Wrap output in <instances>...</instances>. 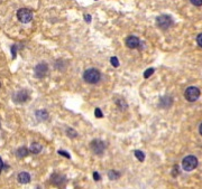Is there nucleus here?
Wrapping results in <instances>:
<instances>
[{
	"label": "nucleus",
	"mask_w": 202,
	"mask_h": 189,
	"mask_svg": "<svg viewBox=\"0 0 202 189\" xmlns=\"http://www.w3.org/2000/svg\"><path fill=\"white\" fill-rule=\"evenodd\" d=\"M47 72H49V66H47L46 63H40V64H38L37 66L35 67V69H34L35 76L37 78H43L44 76L47 74Z\"/></svg>",
	"instance_id": "nucleus-6"
},
{
	"label": "nucleus",
	"mask_w": 202,
	"mask_h": 189,
	"mask_svg": "<svg viewBox=\"0 0 202 189\" xmlns=\"http://www.w3.org/2000/svg\"><path fill=\"white\" fill-rule=\"evenodd\" d=\"M156 24L162 29H167L173 25V19L168 15H162L156 18Z\"/></svg>",
	"instance_id": "nucleus-3"
},
{
	"label": "nucleus",
	"mask_w": 202,
	"mask_h": 189,
	"mask_svg": "<svg viewBox=\"0 0 202 189\" xmlns=\"http://www.w3.org/2000/svg\"><path fill=\"white\" fill-rule=\"evenodd\" d=\"M18 181L20 184H28L30 181V176L28 172H20L18 175Z\"/></svg>",
	"instance_id": "nucleus-10"
},
{
	"label": "nucleus",
	"mask_w": 202,
	"mask_h": 189,
	"mask_svg": "<svg viewBox=\"0 0 202 189\" xmlns=\"http://www.w3.org/2000/svg\"><path fill=\"white\" fill-rule=\"evenodd\" d=\"M62 179H64L62 176H60V175H53V177H52V181H53L55 185H60V182H61V180Z\"/></svg>",
	"instance_id": "nucleus-16"
},
{
	"label": "nucleus",
	"mask_w": 202,
	"mask_h": 189,
	"mask_svg": "<svg viewBox=\"0 0 202 189\" xmlns=\"http://www.w3.org/2000/svg\"><path fill=\"white\" fill-rule=\"evenodd\" d=\"M153 73H154V68H148L147 71H146V72L144 73V77H145V78H148L152 74H153Z\"/></svg>",
	"instance_id": "nucleus-20"
},
{
	"label": "nucleus",
	"mask_w": 202,
	"mask_h": 189,
	"mask_svg": "<svg viewBox=\"0 0 202 189\" xmlns=\"http://www.w3.org/2000/svg\"><path fill=\"white\" fill-rule=\"evenodd\" d=\"M83 78L86 83L89 84H96L101 78V74L97 68H89L86 69L83 74Z\"/></svg>",
	"instance_id": "nucleus-1"
},
{
	"label": "nucleus",
	"mask_w": 202,
	"mask_h": 189,
	"mask_svg": "<svg viewBox=\"0 0 202 189\" xmlns=\"http://www.w3.org/2000/svg\"><path fill=\"white\" fill-rule=\"evenodd\" d=\"M17 156H18L19 158H24L26 157L27 155H28V149L27 148H25V147H22V148H19L18 150H17Z\"/></svg>",
	"instance_id": "nucleus-12"
},
{
	"label": "nucleus",
	"mask_w": 202,
	"mask_h": 189,
	"mask_svg": "<svg viewBox=\"0 0 202 189\" xmlns=\"http://www.w3.org/2000/svg\"><path fill=\"white\" fill-rule=\"evenodd\" d=\"M84 18H85V22H91V16H90V15H84Z\"/></svg>",
	"instance_id": "nucleus-26"
},
{
	"label": "nucleus",
	"mask_w": 202,
	"mask_h": 189,
	"mask_svg": "<svg viewBox=\"0 0 202 189\" xmlns=\"http://www.w3.org/2000/svg\"><path fill=\"white\" fill-rule=\"evenodd\" d=\"M3 168V160H1V158H0V173H1Z\"/></svg>",
	"instance_id": "nucleus-28"
},
{
	"label": "nucleus",
	"mask_w": 202,
	"mask_h": 189,
	"mask_svg": "<svg viewBox=\"0 0 202 189\" xmlns=\"http://www.w3.org/2000/svg\"><path fill=\"white\" fill-rule=\"evenodd\" d=\"M0 87H1V83H0Z\"/></svg>",
	"instance_id": "nucleus-30"
},
{
	"label": "nucleus",
	"mask_w": 202,
	"mask_h": 189,
	"mask_svg": "<svg viewBox=\"0 0 202 189\" xmlns=\"http://www.w3.org/2000/svg\"><path fill=\"white\" fill-rule=\"evenodd\" d=\"M108 176H109V178L111 179V180H113V179H118L119 177H120V173L118 172V171H109V173H108Z\"/></svg>",
	"instance_id": "nucleus-15"
},
{
	"label": "nucleus",
	"mask_w": 202,
	"mask_h": 189,
	"mask_svg": "<svg viewBox=\"0 0 202 189\" xmlns=\"http://www.w3.org/2000/svg\"><path fill=\"white\" fill-rule=\"evenodd\" d=\"M91 149L96 155H102L106 149V146L101 140H93L91 142Z\"/></svg>",
	"instance_id": "nucleus-7"
},
{
	"label": "nucleus",
	"mask_w": 202,
	"mask_h": 189,
	"mask_svg": "<svg viewBox=\"0 0 202 189\" xmlns=\"http://www.w3.org/2000/svg\"><path fill=\"white\" fill-rule=\"evenodd\" d=\"M191 1V3L192 5H194V6H202V0H190Z\"/></svg>",
	"instance_id": "nucleus-21"
},
{
	"label": "nucleus",
	"mask_w": 202,
	"mask_h": 189,
	"mask_svg": "<svg viewBox=\"0 0 202 189\" xmlns=\"http://www.w3.org/2000/svg\"><path fill=\"white\" fill-rule=\"evenodd\" d=\"M171 104H172V100H171V97H168V96H164V97H162L161 99L162 107H170Z\"/></svg>",
	"instance_id": "nucleus-13"
},
{
	"label": "nucleus",
	"mask_w": 202,
	"mask_h": 189,
	"mask_svg": "<svg viewBox=\"0 0 202 189\" xmlns=\"http://www.w3.org/2000/svg\"><path fill=\"white\" fill-rule=\"evenodd\" d=\"M40 150H42V146H40L39 143H33L32 146H30V151L33 152V153H39Z\"/></svg>",
	"instance_id": "nucleus-14"
},
{
	"label": "nucleus",
	"mask_w": 202,
	"mask_h": 189,
	"mask_svg": "<svg viewBox=\"0 0 202 189\" xmlns=\"http://www.w3.org/2000/svg\"><path fill=\"white\" fill-rule=\"evenodd\" d=\"M140 42L136 36H129V37H127L126 39V45L128 46L129 48L134 49V48H137L139 46Z\"/></svg>",
	"instance_id": "nucleus-9"
},
{
	"label": "nucleus",
	"mask_w": 202,
	"mask_h": 189,
	"mask_svg": "<svg viewBox=\"0 0 202 189\" xmlns=\"http://www.w3.org/2000/svg\"><path fill=\"white\" fill-rule=\"evenodd\" d=\"M135 156H136V158H137L139 161H144V159H145V155H144L142 151H139V150H136V151H135Z\"/></svg>",
	"instance_id": "nucleus-17"
},
{
	"label": "nucleus",
	"mask_w": 202,
	"mask_h": 189,
	"mask_svg": "<svg viewBox=\"0 0 202 189\" xmlns=\"http://www.w3.org/2000/svg\"><path fill=\"white\" fill-rule=\"evenodd\" d=\"M93 178H94V180H100V175L98 172H94L93 173Z\"/></svg>",
	"instance_id": "nucleus-25"
},
{
	"label": "nucleus",
	"mask_w": 202,
	"mask_h": 189,
	"mask_svg": "<svg viewBox=\"0 0 202 189\" xmlns=\"http://www.w3.org/2000/svg\"><path fill=\"white\" fill-rule=\"evenodd\" d=\"M197 43H198V45H199L200 47H202V32H201V34L198 35V37H197Z\"/></svg>",
	"instance_id": "nucleus-22"
},
{
	"label": "nucleus",
	"mask_w": 202,
	"mask_h": 189,
	"mask_svg": "<svg viewBox=\"0 0 202 189\" xmlns=\"http://www.w3.org/2000/svg\"><path fill=\"white\" fill-rule=\"evenodd\" d=\"M199 131H200V134L202 136V123L200 124V128H199Z\"/></svg>",
	"instance_id": "nucleus-29"
},
{
	"label": "nucleus",
	"mask_w": 202,
	"mask_h": 189,
	"mask_svg": "<svg viewBox=\"0 0 202 189\" xmlns=\"http://www.w3.org/2000/svg\"><path fill=\"white\" fill-rule=\"evenodd\" d=\"M59 153H60V155L64 156V157H66V158H70V155H69V153H67V152H65V151H62V150H60V151H59Z\"/></svg>",
	"instance_id": "nucleus-24"
},
{
	"label": "nucleus",
	"mask_w": 202,
	"mask_h": 189,
	"mask_svg": "<svg viewBox=\"0 0 202 189\" xmlns=\"http://www.w3.org/2000/svg\"><path fill=\"white\" fill-rule=\"evenodd\" d=\"M28 100V92L27 91H19L15 94V97H13V101L17 102V103H24Z\"/></svg>",
	"instance_id": "nucleus-8"
},
{
	"label": "nucleus",
	"mask_w": 202,
	"mask_h": 189,
	"mask_svg": "<svg viewBox=\"0 0 202 189\" xmlns=\"http://www.w3.org/2000/svg\"><path fill=\"white\" fill-rule=\"evenodd\" d=\"M184 96H185V99L190 102H194L197 101L199 99L200 96V90L195 86H190L185 90L184 92Z\"/></svg>",
	"instance_id": "nucleus-5"
},
{
	"label": "nucleus",
	"mask_w": 202,
	"mask_h": 189,
	"mask_svg": "<svg viewBox=\"0 0 202 189\" xmlns=\"http://www.w3.org/2000/svg\"><path fill=\"white\" fill-rule=\"evenodd\" d=\"M67 136L70 137V138H75L76 136H78V133H76L75 131L73 130V129H67Z\"/></svg>",
	"instance_id": "nucleus-18"
},
{
	"label": "nucleus",
	"mask_w": 202,
	"mask_h": 189,
	"mask_svg": "<svg viewBox=\"0 0 202 189\" xmlns=\"http://www.w3.org/2000/svg\"><path fill=\"white\" fill-rule=\"evenodd\" d=\"M182 167L185 171H192L198 167V159L194 156H188L182 161Z\"/></svg>",
	"instance_id": "nucleus-2"
},
{
	"label": "nucleus",
	"mask_w": 202,
	"mask_h": 189,
	"mask_svg": "<svg viewBox=\"0 0 202 189\" xmlns=\"http://www.w3.org/2000/svg\"><path fill=\"white\" fill-rule=\"evenodd\" d=\"M94 113H96V117H102V112H101V110L100 109H96Z\"/></svg>",
	"instance_id": "nucleus-23"
},
{
	"label": "nucleus",
	"mask_w": 202,
	"mask_h": 189,
	"mask_svg": "<svg viewBox=\"0 0 202 189\" xmlns=\"http://www.w3.org/2000/svg\"><path fill=\"white\" fill-rule=\"evenodd\" d=\"M17 18L19 19V22L23 24H27L33 19V13L29 9L27 8H22L17 11Z\"/></svg>",
	"instance_id": "nucleus-4"
},
{
	"label": "nucleus",
	"mask_w": 202,
	"mask_h": 189,
	"mask_svg": "<svg viewBox=\"0 0 202 189\" xmlns=\"http://www.w3.org/2000/svg\"><path fill=\"white\" fill-rule=\"evenodd\" d=\"M110 62H111V65H112V66H115V67L119 66V62H118V58H117V57H111Z\"/></svg>",
	"instance_id": "nucleus-19"
},
{
	"label": "nucleus",
	"mask_w": 202,
	"mask_h": 189,
	"mask_svg": "<svg viewBox=\"0 0 202 189\" xmlns=\"http://www.w3.org/2000/svg\"><path fill=\"white\" fill-rule=\"evenodd\" d=\"M11 51H13V57L15 58V56H16V46H13V47H11Z\"/></svg>",
	"instance_id": "nucleus-27"
},
{
	"label": "nucleus",
	"mask_w": 202,
	"mask_h": 189,
	"mask_svg": "<svg viewBox=\"0 0 202 189\" xmlns=\"http://www.w3.org/2000/svg\"><path fill=\"white\" fill-rule=\"evenodd\" d=\"M36 117H37L39 121H43L49 117V114H47V112L46 111H42V110H40V111L36 112Z\"/></svg>",
	"instance_id": "nucleus-11"
}]
</instances>
